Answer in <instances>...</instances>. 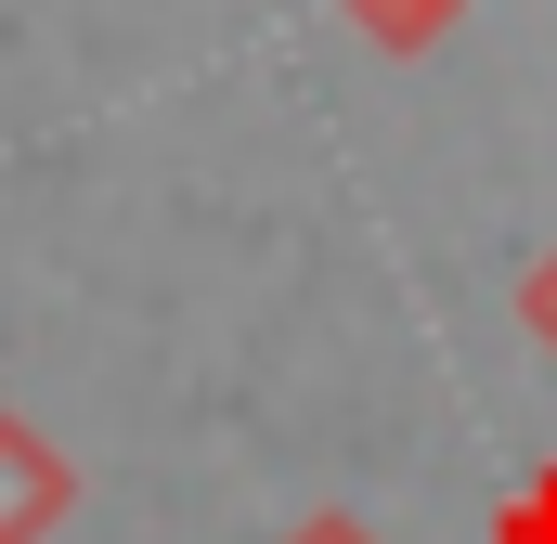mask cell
<instances>
[{
    "mask_svg": "<svg viewBox=\"0 0 557 544\" xmlns=\"http://www.w3.org/2000/svg\"><path fill=\"white\" fill-rule=\"evenodd\" d=\"M52 506H65V467H52L26 428H0V544H39Z\"/></svg>",
    "mask_w": 557,
    "mask_h": 544,
    "instance_id": "1",
    "label": "cell"
},
{
    "mask_svg": "<svg viewBox=\"0 0 557 544\" xmlns=\"http://www.w3.org/2000/svg\"><path fill=\"white\" fill-rule=\"evenodd\" d=\"M363 13H376L389 39H428V13H454V0H363Z\"/></svg>",
    "mask_w": 557,
    "mask_h": 544,
    "instance_id": "2",
    "label": "cell"
},
{
    "mask_svg": "<svg viewBox=\"0 0 557 544\" xmlns=\"http://www.w3.org/2000/svg\"><path fill=\"white\" fill-rule=\"evenodd\" d=\"M532 324H545V337H557V272H532Z\"/></svg>",
    "mask_w": 557,
    "mask_h": 544,
    "instance_id": "3",
    "label": "cell"
},
{
    "mask_svg": "<svg viewBox=\"0 0 557 544\" xmlns=\"http://www.w3.org/2000/svg\"><path fill=\"white\" fill-rule=\"evenodd\" d=\"M298 544H363V532H337V519H324V532H298Z\"/></svg>",
    "mask_w": 557,
    "mask_h": 544,
    "instance_id": "4",
    "label": "cell"
}]
</instances>
